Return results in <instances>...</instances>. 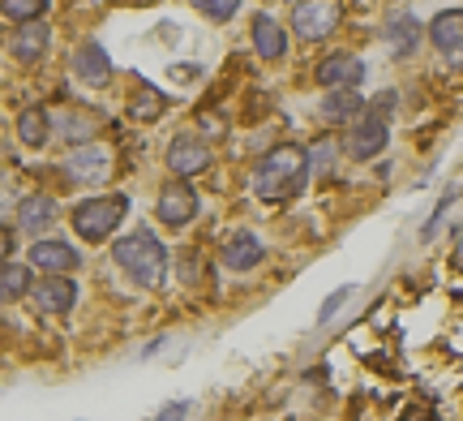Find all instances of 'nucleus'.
I'll use <instances>...</instances> for the list:
<instances>
[{"label": "nucleus", "mask_w": 463, "mask_h": 421, "mask_svg": "<svg viewBox=\"0 0 463 421\" xmlns=\"http://www.w3.org/2000/svg\"><path fill=\"white\" fill-rule=\"evenodd\" d=\"M194 5H198V14L215 17V22H228V17L241 9V0H194Z\"/></svg>", "instance_id": "nucleus-24"}, {"label": "nucleus", "mask_w": 463, "mask_h": 421, "mask_svg": "<svg viewBox=\"0 0 463 421\" xmlns=\"http://www.w3.org/2000/svg\"><path fill=\"white\" fill-rule=\"evenodd\" d=\"M430 39L438 52H447V56H459L463 52V9H447V14H438L430 22Z\"/></svg>", "instance_id": "nucleus-16"}, {"label": "nucleus", "mask_w": 463, "mask_h": 421, "mask_svg": "<svg viewBox=\"0 0 463 421\" xmlns=\"http://www.w3.org/2000/svg\"><path fill=\"white\" fill-rule=\"evenodd\" d=\"M364 78V65L352 56V52H335V56H326L322 65H317V82L322 86H361Z\"/></svg>", "instance_id": "nucleus-11"}, {"label": "nucleus", "mask_w": 463, "mask_h": 421, "mask_svg": "<svg viewBox=\"0 0 463 421\" xmlns=\"http://www.w3.org/2000/svg\"><path fill=\"white\" fill-rule=\"evenodd\" d=\"M31 267L52 271V275H65V271L78 267V250L65 245V241H34L31 245Z\"/></svg>", "instance_id": "nucleus-12"}, {"label": "nucleus", "mask_w": 463, "mask_h": 421, "mask_svg": "<svg viewBox=\"0 0 463 421\" xmlns=\"http://www.w3.org/2000/svg\"><path fill=\"white\" fill-rule=\"evenodd\" d=\"M9 254H14V236L0 228V263H9Z\"/></svg>", "instance_id": "nucleus-30"}, {"label": "nucleus", "mask_w": 463, "mask_h": 421, "mask_svg": "<svg viewBox=\"0 0 463 421\" xmlns=\"http://www.w3.org/2000/svg\"><path fill=\"white\" fill-rule=\"evenodd\" d=\"M129 211V198L125 194H103V198H90L73 211V233L86 236V241H108L112 228L125 219Z\"/></svg>", "instance_id": "nucleus-4"}, {"label": "nucleus", "mask_w": 463, "mask_h": 421, "mask_svg": "<svg viewBox=\"0 0 463 421\" xmlns=\"http://www.w3.org/2000/svg\"><path fill=\"white\" fill-rule=\"evenodd\" d=\"M31 292V267H17V263H0V301H17Z\"/></svg>", "instance_id": "nucleus-21"}, {"label": "nucleus", "mask_w": 463, "mask_h": 421, "mask_svg": "<svg viewBox=\"0 0 463 421\" xmlns=\"http://www.w3.org/2000/svg\"><path fill=\"white\" fill-rule=\"evenodd\" d=\"M450 203H455V189H450L447 198H442V203H438V215H433V219H430V224H425V236H433V233H438V224H442V219H447Z\"/></svg>", "instance_id": "nucleus-27"}, {"label": "nucleus", "mask_w": 463, "mask_h": 421, "mask_svg": "<svg viewBox=\"0 0 463 421\" xmlns=\"http://www.w3.org/2000/svg\"><path fill=\"white\" fill-rule=\"evenodd\" d=\"M73 301H78V284L69 275H48L43 284L34 288V305L48 310V314H65Z\"/></svg>", "instance_id": "nucleus-14"}, {"label": "nucleus", "mask_w": 463, "mask_h": 421, "mask_svg": "<svg viewBox=\"0 0 463 421\" xmlns=\"http://www.w3.org/2000/svg\"><path fill=\"white\" fill-rule=\"evenodd\" d=\"M253 48H258L262 61H279L283 52H288V34H283V26L275 17H266V14L253 17Z\"/></svg>", "instance_id": "nucleus-17"}, {"label": "nucleus", "mask_w": 463, "mask_h": 421, "mask_svg": "<svg viewBox=\"0 0 463 421\" xmlns=\"http://www.w3.org/2000/svg\"><path fill=\"white\" fill-rule=\"evenodd\" d=\"M361 112H364V100L356 95V86H335L331 95L322 100V108H317V117L326 125H352Z\"/></svg>", "instance_id": "nucleus-10"}, {"label": "nucleus", "mask_w": 463, "mask_h": 421, "mask_svg": "<svg viewBox=\"0 0 463 421\" xmlns=\"http://www.w3.org/2000/svg\"><path fill=\"white\" fill-rule=\"evenodd\" d=\"M347 297H352V288H339V292H331V297H326V305L317 310V322H331L335 314H339V305H344Z\"/></svg>", "instance_id": "nucleus-25"}, {"label": "nucleus", "mask_w": 463, "mask_h": 421, "mask_svg": "<svg viewBox=\"0 0 463 421\" xmlns=\"http://www.w3.org/2000/svg\"><path fill=\"white\" fill-rule=\"evenodd\" d=\"M48 9V0H0V14L14 17V22H31Z\"/></svg>", "instance_id": "nucleus-23"}, {"label": "nucleus", "mask_w": 463, "mask_h": 421, "mask_svg": "<svg viewBox=\"0 0 463 421\" xmlns=\"http://www.w3.org/2000/svg\"><path fill=\"white\" fill-rule=\"evenodd\" d=\"M167 168L189 181V177H198V172L211 168V147H206L202 138L181 134L176 142H172V147H167Z\"/></svg>", "instance_id": "nucleus-6"}, {"label": "nucleus", "mask_w": 463, "mask_h": 421, "mask_svg": "<svg viewBox=\"0 0 463 421\" xmlns=\"http://www.w3.org/2000/svg\"><path fill=\"white\" fill-rule=\"evenodd\" d=\"M17 219H22L26 233H43V228L56 224V203H52L48 194H31V198L17 203Z\"/></svg>", "instance_id": "nucleus-19"}, {"label": "nucleus", "mask_w": 463, "mask_h": 421, "mask_svg": "<svg viewBox=\"0 0 463 421\" xmlns=\"http://www.w3.org/2000/svg\"><path fill=\"white\" fill-rule=\"evenodd\" d=\"M17 138H22L26 147H43L52 138V117L43 108H26V112L17 117Z\"/></svg>", "instance_id": "nucleus-20"}, {"label": "nucleus", "mask_w": 463, "mask_h": 421, "mask_svg": "<svg viewBox=\"0 0 463 421\" xmlns=\"http://www.w3.org/2000/svg\"><path fill=\"white\" fill-rule=\"evenodd\" d=\"M133 117L137 120H159L164 117V95H159V91H142V95H137V100H133V108H129Z\"/></svg>", "instance_id": "nucleus-22"}, {"label": "nucleus", "mask_w": 463, "mask_h": 421, "mask_svg": "<svg viewBox=\"0 0 463 421\" xmlns=\"http://www.w3.org/2000/svg\"><path fill=\"white\" fill-rule=\"evenodd\" d=\"M194 215H198V194L184 186V177H176V181L164 186V194H159V219L172 224V228H181V224H189Z\"/></svg>", "instance_id": "nucleus-7"}, {"label": "nucleus", "mask_w": 463, "mask_h": 421, "mask_svg": "<svg viewBox=\"0 0 463 421\" xmlns=\"http://www.w3.org/2000/svg\"><path fill=\"white\" fill-rule=\"evenodd\" d=\"M73 69H78V78L86 86H108L112 82V61H108V52L99 43H82V48L73 52Z\"/></svg>", "instance_id": "nucleus-13"}, {"label": "nucleus", "mask_w": 463, "mask_h": 421, "mask_svg": "<svg viewBox=\"0 0 463 421\" xmlns=\"http://www.w3.org/2000/svg\"><path fill=\"white\" fill-rule=\"evenodd\" d=\"M420 43V22L412 14H395L386 22V52L391 56H408Z\"/></svg>", "instance_id": "nucleus-18"}, {"label": "nucleus", "mask_w": 463, "mask_h": 421, "mask_svg": "<svg viewBox=\"0 0 463 421\" xmlns=\"http://www.w3.org/2000/svg\"><path fill=\"white\" fill-rule=\"evenodd\" d=\"M184 413H189V405H176V400H172V405H164V408H159V421H172V417H184Z\"/></svg>", "instance_id": "nucleus-29"}, {"label": "nucleus", "mask_w": 463, "mask_h": 421, "mask_svg": "<svg viewBox=\"0 0 463 421\" xmlns=\"http://www.w3.org/2000/svg\"><path fill=\"white\" fill-rule=\"evenodd\" d=\"M9 206H14V177L0 172V219L9 215Z\"/></svg>", "instance_id": "nucleus-26"}, {"label": "nucleus", "mask_w": 463, "mask_h": 421, "mask_svg": "<svg viewBox=\"0 0 463 421\" xmlns=\"http://www.w3.org/2000/svg\"><path fill=\"white\" fill-rule=\"evenodd\" d=\"M65 172L73 181H82V186H95V181H103L112 172V155H108V147H78L65 159Z\"/></svg>", "instance_id": "nucleus-8"}, {"label": "nucleus", "mask_w": 463, "mask_h": 421, "mask_svg": "<svg viewBox=\"0 0 463 421\" xmlns=\"http://www.w3.org/2000/svg\"><path fill=\"white\" fill-rule=\"evenodd\" d=\"M112 258L133 275V284H142V288L164 284L167 254H164V245H159V236L146 233V228L133 233V236H120V241L112 245Z\"/></svg>", "instance_id": "nucleus-2"}, {"label": "nucleus", "mask_w": 463, "mask_h": 421, "mask_svg": "<svg viewBox=\"0 0 463 421\" xmlns=\"http://www.w3.org/2000/svg\"><path fill=\"white\" fill-rule=\"evenodd\" d=\"M395 112V91H386V95H378L373 100V108L369 112H361V120L352 125V134H347L344 151L347 159H373V155L386 147V117Z\"/></svg>", "instance_id": "nucleus-3"}, {"label": "nucleus", "mask_w": 463, "mask_h": 421, "mask_svg": "<svg viewBox=\"0 0 463 421\" xmlns=\"http://www.w3.org/2000/svg\"><path fill=\"white\" fill-rule=\"evenodd\" d=\"M339 22H344V0H300L297 9H292V31L300 39H309V43L335 34Z\"/></svg>", "instance_id": "nucleus-5"}, {"label": "nucleus", "mask_w": 463, "mask_h": 421, "mask_svg": "<svg viewBox=\"0 0 463 421\" xmlns=\"http://www.w3.org/2000/svg\"><path fill=\"white\" fill-rule=\"evenodd\" d=\"M198 120H202V125H206V129H211V134H223V117H215V112H198Z\"/></svg>", "instance_id": "nucleus-28"}, {"label": "nucleus", "mask_w": 463, "mask_h": 421, "mask_svg": "<svg viewBox=\"0 0 463 421\" xmlns=\"http://www.w3.org/2000/svg\"><path fill=\"white\" fill-rule=\"evenodd\" d=\"M48 39H52V31H48V22H39V17H31V22H22L14 34H9V56H17V61H39L43 52H48Z\"/></svg>", "instance_id": "nucleus-9"}, {"label": "nucleus", "mask_w": 463, "mask_h": 421, "mask_svg": "<svg viewBox=\"0 0 463 421\" xmlns=\"http://www.w3.org/2000/svg\"><path fill=\"white\" fill-rule=\"evenodd\" d=\"M305 181H309V155H305V147H292V142H283L270 155H262L258 168H253V194L262 203L297 198L305 189Z\"/></svg>", "instance_id": "nucleus-1"}, {"label": "nucleus", "mask_w": 463, "mask_h": 421, "mask_svg": "<svg viewBox=\"0 0 463 421\" xmlns=\"http://www.w3.org/2000/svg\"><path fill=\"white\" fill-rule=\"evenodd\" d=\"M262 258H266V250L253 233H232L228 241H223V263H228L232 271H253Z\"/></svg>", "instance_id": "nucleus-15"}]
</instances>
